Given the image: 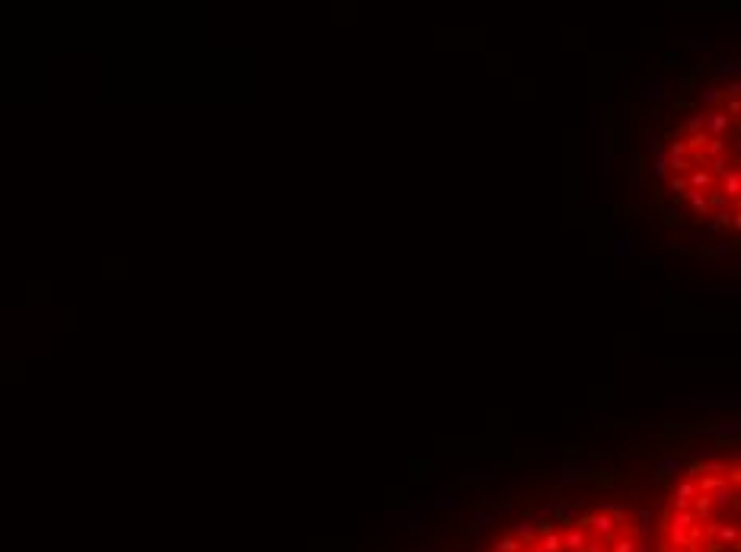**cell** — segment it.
Segmentation results:
<instances>
[{
  "label": "cell",
  "instance_id": "cell-1",
  "mask_svg": "<svg viewBox=\"0 0 741 552\" xmlns=\"http://www.w3.org/2000/svg\"><path fill=\"white\" fill-rule=\"evenodd\" d=\"M661 185L687 217L738 230L741 214V96L722 80L665 140Z\"/></svg>",
  "mask_w": 741,
  "mask_h": 552
},
{
  "label": "cell",
  "instance_id": "cell-2",
  "mask_svg": "<svg viewBox=\"0 0 741 552\" xmlns=\"http://www.w3.org/2000/svg\"><path fill=\"white\" fill-rule=\"evenodd\" d=\"M658 552H741L738 457H703L677 472L658 514Z\"/></svg>",
  "mask_w": 741,
  "mask_h": 552
},
{
  "label": "cell",
  "instance_id": "cell-3",
  "mask_svg": "<svg viewBox=\"0 0 741 552\" xmlns=\"http://www.w3.org/2000/svg\"><path fill=\"white\" fill-rule=\"evenodd\" d=\"M489 552H646V536L630 508L601 504L531 527H515L495 540Z\"/></svg>",
  "mask_w": 741,
  "mask_h": 552
}]
</instances>
